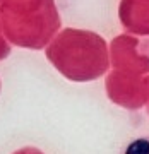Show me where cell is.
<instances>
[{
  "label": "cell",
  "instance_id": "obj_1",
  "mask_svg": "<svg viewBox=\"0 0 149 154\" xmlns=\"http://www.w3.org/2000/svg\"><path fill=\"white\" fill-rule=\"evenodd\" d=\"M46 58L60 74L77 82L98 79L108 69L105 41L88 31L65 29L48 46Z\"/></svg>",
  "mask_w": 149,
  "mask_h": 154
},
{
  "label": "cell",
  "instance_id": "obj_2",
  "mask_svg": "<svg viewBox=\"0 0 149 154\" xmlns=\"http://www.w3.org/2000/svg\"><path fill=\"white\" fill-rule=\"evenodd\" d=\"M123 154H149V135H142L130 140L127 147L123 149Z\"/></svg>",
  "mask_w": 149,
  "mask_h": 154
}]
</instances>
